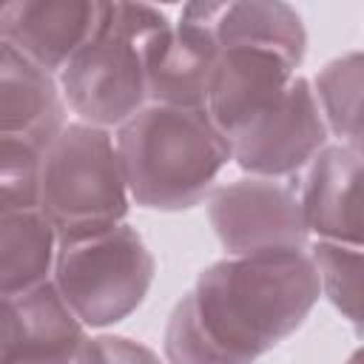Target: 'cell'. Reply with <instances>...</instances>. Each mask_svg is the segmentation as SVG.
I'll use <instances>...</instances> for the list:
<instances>
[{
  "instance_id": "obj_3",
  "label": "cell",
  "mask_w": 364,
  "mask_h": 364,
  "mask_svg": "<svg viewBox=\"0 0 364 364\" xmlns=\"http://www.w3.org/2000/svg\"><path fill=\"white\" fill-rule=\"evenodd\" d=\"M171 17L151 3L100 0L91 37L60 68L57 85L77 122L117 131L145 102V51L171 28Z\"/></svg>"
},
{
  "instance_id": "obj_8",
  "label": "cell",
  "mask_w": 364,
  "mask_h": 364,
  "mask_svg": "<svg viewBox=\"0 0 364 364\" xmlns=\"http://www.w3.org/2000/svg\"><path fill=\"white\" fill-rule=\"evenodd\" d=\"M290 182L313 239L361 247V176L364 151L327 142ZM293 176V179H296Z\"/></svg>"
},
{
  "instance_id": "obj_9",
  "label": "cell",
  "mask_w": 364,
  "mask_h": 364,
  "mask_svg": "<svg viewBox=\"0 0 364 364\" xmlns=\"http://www.w3.org/2000/svg\"><path fill=\"white\" fill-rule=\"evenodd\" d=\"M299 71L279 54L259 48H222L216 54L205 114L230 142L256 117H262Z\"/></svg>"
},
{
  "instance_id": "obj_10",
  "label": "cell",
  "mask_w": 364,
  "mask_h": 364,
  "mask_svg": "<svg viewBox=\"0 0 364 364\" xmlns=\"http://www.w3.org/2000/svg\"><path fill=\"white\" fill-rule=\"evenodd\" d=\"M100 0H0V43L48 74L91 37Z\"/></svg>"
},
{
  "instance_id": "obj_1",
  "label": "cell",
  "mask_w": 364,
  "mask_h": 364,
  "mask_svg": "<svg viewBox=\"0 0 364 364\" xmlns=\"http://www.w3.org/2000/svg\"><path fill=\"white\" fill-rule=\"evenodd\" d=\"M307 250H267L210 262L173 304L165 364H256L318 304Z\"/></svg>"
},
{
  "instance_id": "obj_13",
  "label": "cell",
  "mask_w": 364,
  "mask_h": 364,
  "mask_svg": "<svg viewBox=\"0 0 364 364\" xmlns=\"http://www.w3.org/2000/svg\"><path fill=\"white\" fill-rule=\"evenodd\" d=\"M82 338L85 327L74 318L51 279L23 296L0 299V364L71 355Z\"/></svg>"
},
{
  "instance_id": "obj_14",
  "label": "cell",
  "mask_w": 364,
  "mask_h": 364,
  "mask_svg": "<svg viewBox=\"0 0 364 364\" xmlns=\"http://www.w3.org/2000/svg\"><path fill=\"white\" fill-rule=\"evenodd\" d=\"M68 122L57 77L0 43V136L46 142Z\"/></svg>"
},
{
  "instance_id": "obj_21",
  "label": "cell",
  "mask_w": 364,
  "mask_h": 364,
  "mask_svg": "<svg viewBox=\"0 0 364 364\" xmlns=\"http://www.w3.org/2000/svg\"><path fill=\"white\" fill-rule=\"evenodd\" d=\"M344 364H364V355H361V347H355L350 355H347V361Z\"/></svg>"
},
{
  "instance_id": "obj_18",
  "label": "cell",
  "mask_w": 364,
  "mask_h": 364,
  "mask_svg": "<svg viewBox=\"0 0 364 364\" xmlns=\"http://www.w3.org/2000/svg\"><path fill=\"white\" fill-rule=\"evenodd\" d=\"M43 148L28 136H0V216L37 210Z\"/></svg>"
},
{
  "instance_id": "obj_15",
  "label": "cell",
  "mask_w": 364,
  "mask_h": 364,
  "mask_svg": "<svg viewBox=\"0 0 364 364\" xmlns=\"http://www.w3.org/2000/svg\"><path fill=\"white\" fill-rule=\"evenodd\" d=\"M57 236L40 210L0 216V299H14L51 279Z\"/></svg>"
},
{
  "instance_id": "obj_6",
  "label": "cell",
  "mask_w": 364,
  "mask_h": 364,
  "mask_svg": "<svg viewBox=\"0 0 364 364\" xmlns=\"http://www.w3.org/2000/svg\"><path fill=\"white\" fill-rule=\"evenodd\" d=\"M205 210L228 256L307 250L310 245L296 191L284 179L239 176L213 185Z\"/></svg>"
},
{
  "instance_id": "obj_19",
  "label": "cell",
  "mask_w": 364,
  "mask_h": 364,
  "mask_svg": "<svg viewBox=\"0 0 364 364\" xmlns=\"http://www.w3.org/2000/svg\"><path fill=\"white\" fill-rule=\"evenodd\" d=\"M71 364H165L148 344L119 333H85L71 353Z\"/></svg>"
},
{
  "instance_id": "obj_2",
  "label": "cell",
  "mask_w": 364,
  "mask_h": 364,
  "mask_svg": "<svg viewBox=\"0 0 364 364\" xmlns=\"http://www.w3.org/2000/svg\"><path fill=\"white\" fill-rule=\"evenodd\" d=\"M131 205L179 213L202 205L230 162V142L205 108L145 102L114 131Z\"/></svg>"
},
{
  "instance_id": "obj_12",
  "label": "cell",
  "mask_w": 364,
  "mask_h": 364,
  "mask_svg": "<svg viewBox=\"0 0 364 364\" xmlns=\"http://www.w3.org/2000/svg\"><path fill=\"white\" fill-rule=\"evenodd\" d=\"M216 43L202 23L182 9L168 31L145 51V97L154 105L205 108L208 82L216 63Z\"/></svg>"
},
{
  "instance_id": "obj_4",
  "label": "cell",
  "mask_w": 364,
  "mask_h": 364,
  "mask_svg": "<svg viewBox=\"0 0 364 364\" xmlns=\"http://www.w3.org/2000/svg\"><path fill=\"white\" fill-rule=\"evenodd\" d=\"M131 196L114 134L68 119L43 148L37 210L57 245L88 239L125 222Z\"/></svg>"
},
{
  "instance_id": "obj_16",
  "label": "cell",
  "mask_w": 364,
  "mask_h": 364,
  "mask_svg": "<svg viewBox=\"0 0 364 364\" xmlns=\"http://www.w3.org/2000/svg\"><path fill=\"white\" fill-rule=\"evenodd\" d=\"M316 105L327 125L330 139L361 148V94H364V57L358 48L333 57L310 80Z\"/></svg>"
},
{
  "instance_id": "obj_17",
  "label": "cell",
  "mask_w": 364,
  "mask_h": 364,
  "mask_svg": "<svg viewBox=\"0 0 364 364\" xmlns=\"http://www.w3.org/2000/svg\"><path fill=\"white\" fill-rule=\"evenodd\" d=\"M307 256L318 279V296L341 313V318L353 327L355 336H361V247L313 239L307 245Z\"/></svg>"
},
{
  "instance_id": "obj_7",
  "label": "cell",
  "mask_w": 364,
  "mask_h": 364,
  "mask_svg": "<svg viewBox=\"0 0 364 364\" xmlns=\"http://www.w3.org/2000/svg\"><path fill=\"white\" fill-rule=\"evenodd\" d=\"M330 139L310 77L296 74L284 94L230 139V162L245 176L293 179Z\"/></svg>"
},
{
  "instance_id": "obj_5",
  "label": "cell",
  "mask_w": 364,
  "mask_h": 364,
  "mask_svg": "<svg viewBox=\"0 0 364 364\" xmlns=\"http://www.w3.org/2000/svg\"><path fill=\"white\" fill-rule=\"evenodd\" d=\"M156 276V259L142 233L119 222L105 233L57 245L51 284L85 327H114L142 307Z\"/></svg>"
},
{
  "instance_id": "obj_11",
  "label": "cell",
  "mask_w": 364,
  "mask_h": 364,
  "mask_svg": "<svg viewBox=\"0 0 364 364\" xmlns=\"http://www.w3.org/2000/svg\"><path fill=\"white\" fill-rule=\"evenodd\" d=\"M182 11L202 23L216 48H259L279 54L296 71L307 54V28L301 14L282 0H196Z\"/></svg>"
},
{
  "instance_id": "obj_20",
  "label": "cell",
  "mask_w": 364,
  "mask_h": 364,
  "mask_svg": "<svg viewBox=\"0 0 364 364\" xmlns=\"http://www.w3.org/2000/svg\"><path fill=\"white\" fill-rule=\"evenodd\" d=\"M17 364H71V355H51V358H23Z\"/></svg>"
}]
</instances>
